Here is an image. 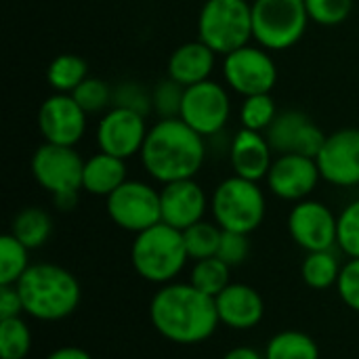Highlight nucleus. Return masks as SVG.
Segmentation results:
<instances>
[{
	"mask_svg": "<svg viewBox=\"0 0 359 359\" xmlns=\"http://www.w3.org/2000/svg\"><path fill=\"white\" fill-rule=\"evenodd\" d=\"M151 326L170 343L198 345L208 341L219 328L215 297L204 294L194 284H164L149 303Z\"/></svg>",
	"mask_w": 359,
	"mask_h": 359,
	"instance_id": "1",
	"label": "nucleus"
},
{
	"mask_svg": "<svg viewBox=\"0 0 359 359\" xmlns=\"http://www.w3.org/2000/svg\"><path fill=\"white\" fill-rule=\"evenodd\" d=\"M145 172L160 183L194 179L206 158L204 137L181 118H160L145 137L141 149Z\"/></svg>",
	"mask_w": 359,
	"mask_h": 359,
	"instance_id": "2",
	"label": "nucleus"
},
{
	"mask_svg": "<svg viewBox=\"0 0 359 359\" xmlns=\"http://www.w3.org/2000/svg\"><path fill=\"white\" fill-rule=\"evenodd\" d=\"M15 286L23 303V313L38 322H61L69 318L82 299L76 276L53 263L29 265Z\"/></svg>",
	"mask_w": 359,
	"mask_h": 359,
	"instance_id": "3",
	"label": "nucleus"
},
{
	"mask_svg": "<svg viewBox=\"0 0 359 359\" xmlns=\"http://www.w3.org/2000/svg\"><path fill=\"white\" fill-rule=\"evenodd\" d=\"M189 255L183 231L158 223L135 236L130 248V263L139 278L149 284H170L185 267Z\"/></svg>",
	"mask_w": 359,
	"mask_h": 359,
	"instance_id": "4",
	"label": "nucleus"
},
{
	"mask_svg": "<svg viewBox=\"0 0 359 359\" xmlns=\"http://www.w3.org/2000/svg\"><path fill=\"white\" fill-rule=\"evenodd\" d=\"M252 4L248 0H206L198 17V40L217 55H229L250 42Z\"/></svg>",
	"mask_w": 359,
	"mask_h": 359,
	"instance_id": "5",
	"label": "nucleus"
},
{
	"mask_svg": "<svg viewBox=\"0 0 359 359\" xmlns=\"http://www.w3.org/2000/svg\"><path fill=\"white\" fill-rule=\"evenodd\" d=\"M265 194L257 181L238 175L225 179L210 198V212L223 231L252 233L265 219Z\"/></svg>",
	"mask_w": 359,
	"mask_h": 359,
	"instance_id": "6",
	"label": "nucleus"
},
{
	"mask_svg": "<svg viewBox=\"0 0 359 359\" xmlns=\"http://www.w3.org/2000/svg\"><path fill=\"white\" fill-rule=\"evenodd\" d=\"M305 0H255L252 36L267 50H286L294 46L309 23Z\"/></svg>",
	"mask_w": 359,
	"mask_h": 359,
	"instance_id": "7",
	"label": "nucleus"
},
{
	"mask_svg": "<svg viewBox=\"0 0 359 359\" xmlns=\"http://www.w3.org/2000/svg\"><path fill=\"white\" fill-rule=\"evenodd\" d=\"M105 200L109 219L124 231L137 236L162 223L160 191L143 181H124Z\"/></svg>",
	"mask_w": 359,
	"mask_h": 359,
	"instance_id": "8",
	"label": "nucleus"
},
{
	"mask_svg": "<svg viewBox=\"0 0 359 359\" xmlns=\"http://www.w3.org/2000/svg\"><path fill=\"white\" fill-rule=\"evenodd\" d=\"M84 160L74 147L42 143L32 156V175L36 183L53 194H80Z\"/></svg>",
	"mask_w": 359,
	"mask_h": 359,
	"instance_id": "9",
	"label": "nucleus"
},
{
	"mask_svg": "<svg viewBox=\"0 0 359 359\" xmlns=\"http://www.w3.org/2000/svg\"><path fill=\"white\" fill-rule=\"evenodd\" d=\"M223 76L229 88L242 97L271 93L278 80V67L263 46L246 44L223 59Z\"/></svg>",
	"mask_w": 359,
	"mask_h": 359,
	"instance_id": "10",
	"label": "nucleus"
},
{
	"mask_svg": "<svg viewBox=\"0 0 359 359\" xmlns=\"http://www.w3.org/2000/svg\"><path fill=\"white\" fill-rule=\"evenodd\" d=\"M231 114V101L227 90L212 80L187 86L181 105V120L202 137L219 135Z\"/></svg>",
	"mask_w": 359,
	"mask_h": 359,
	"instance_id": "11",
	"label": "nucleus"
},
{
	"mask_svg": "<svg viewBox=\"0 0 359 359\" xmlns=\"http://www.w3.org/2000/svg\"><path fill=\"white\" fill-rule=\"evenodd\" d=\"M337 223L339 217L318 200H301L288 215L290 238L307 252L332 250L337 246Z\"/></svg>",
	"mask_w": 359,
	"mask_h": 359,
	"instance_id": "12",
	"label": "nucleus"
},
{
	"mask_svg": "<svg viewBox=\"0 0 359 359\" xmlns=\"http://www.w3.org/2000/svg\"><path fill=\"white\" fill-rule=\"evenodd\" d=\"M86 116L72 95H50L38 109V128L44 143L74 147L86 133Z\"/></svg>",
	"mask_w": 359,
	"mask_h": 359,
	"instance_id": "13",
	"label": "nucleus"
},
{
	"mask_svg": "<svg viewBox=\"0 0 359 359\" xmlns=\"http://www.w3.org/2000/svg\"><path fill=\"white\" fill-rule=\"evenodd\" d=\"M324 181L337 187L359 185V130L341 128L326 135V141L316 156Z\"/></svg>",
	"mask_w": 359,
	"mask_h": 359,
	"instance_id": "14",
	"label": "nucleus"
},
{
	"mask_svg": "<svg viewBox=\"0 0 359 359\" xmlns=\"http://www.w3.org/2000/svg\"><path fill=\"white\" fill-rule=\"evenodd\" d=\"M265 137L273 151L282 154H301L316 158L326 141L322 128L303 111L288 109L278 111L271 126L265 130Z\"/></svg>",
	"mask_w": 359,
	"mask_h": 359,
	"instance_id": "15",
	"label": "nucleus"
},
{
	"mask_svg": "<svg viewBox=\"0 0 359 359\" xmlns=\"http://www.w3.org/2000/svg\"><path fill=\"white\" fill-rule=\"evenodd\" d=\"M147 124L145 116L122 109V107H111L105 111L97 126V145L99 151L111 154L116 158H133L135 154H141L145 137H147Z\"/></svg>",
	"mask_w": 359,
	"mask_h": 359,
	"instance_id": "16",
	"label": "nucleus"
},
{
	"mask_svg": "<svg viewBox=\"0 0 359 359\" xmlns=\"http://www.w3.org/2000/svg\"><path fill=\"white\" fill-rule=\"evenodd\" d=\"M322 175L316 158L301 154H282L273 160L267 185L271 194L286 202H301L318 187Z\"/></svg>",
	"mask_w": 359,
	"mask_h": 359,
	"instance_id": "17",
	"label": "nucleus"
},
{
	"mask_svg": "<svg viewBox=\"0 0 359 359\" xmlns=\"http://www.w3.org/2000/svg\"><path fill=\"white\" fill-rule=\"evenodd\" d=\"M208 198L204 189L194 179H183L175 183H166L160 191V208L162 223L185 231L204 219L208 208Z\"/></svg>",
	"mask_w": 359,
	"mask_h": 359,
	"instance_id": "18",
	"label": "nucleus"
},
{
	"mask_svg": "<svg viewBox=\"0 0 359 359\" xmlns=\"http://www.w3.org/2000/svg\"><path fill=\"white\" fill-rule=\"evenodd\" d=\"M219 322L231 330H252L265 316V301L248 284H229L219 297H215Z\"/></svg>",
	"mask_w": 359,
	"mask_h": 359,
	"instance_id": "19",
	"label": "nucleus"
},
{
	"mask_svg": "<svg viewBox=\"0 0 359 359\" xmlns=\"http://www.w3.org/2000/svg\"><path fill=\"white\" fill-rule=\"evenodd\" d=\"M271 151L273 149H271L265 133L242 128L236 133L231 147H229L231 168L238 177L259 183L261 179H267V175H269V168L273 164Z\"/></svg>",
	"mask_w": 359,
	"mask_h": 359,
	"instance_id": "20",
	"label": "nucleus"
},
{
	"mask_svg": "<svg viewBox=\"0 0 359 359\" xmlns=\"http://www.w3.org/2000/svg\"><path fill=\"white\" fill-rule=\"evenodd\" d=\"M217 53L206 46L202 40L185 42L177 46L168 57V78L175 82L187 86L200 84L204 80H210V74L215 69Z\"/></svg>",
	"mask_w": 359,
	"mask_h": 359,
	"instance_id": "21",
	"label": "nucleus"
},
{
	"mask_svg": "<svg viewBox=\"0 0 359 359\" xmlns=\"http://www.w3.org/2000/svg\"><path fill=\"white\" fill-rule=\"evenodd\" d=\"M126 179V164L122 158H116L111 154L99 151L90 156L84 162L82 172V189L90 196H103L107 198L114 194Z\"/></svg>",
	"mask_w": 359,
	"mask_h": 359,
	"instance_id": "22",
	"label": "nucleus"
},
{
	"mask_svg": "<svg viewBox=\"0 0 359 359\" xmlns=\"http://www.w3.org/2000/svg\"><path fill=\"white\" fill-rule=\"evenodd\" d=\"M11 233L21 244H25L29 250L42 248L53 233V219L44 208L27 206V208L19 210L17 217L13 219Z\"/></svg>",
	"mask_w": 359,
	"mask_h": 359,
	"instance_id": "23",
	"label": "nucleus"
},
{
	"mask_svg": "<svg viewBox=\"0 0 359 359\" xmlns=\"http://www.w3.org/2000/svg\"><path fill=\"white\" fill-rule=\"evenodd\" d=\"M265 359H320V347L305 332L284 330L267 341Z\"/></svg>",
	"mask_w": 359,
	"mask_h": 359,
	"instance_id": "24",
	"label": "nucleus"
},
{
	"mask_svg": "<svg viewBox=\"0 0 359 359\" xmlns=\"http://www.w3.org/2000/svg\"><path fill=\"white\" fill-rule=\"evenodd\" d=\"M86 78H88L86 61L72 53L57 55L46 67V80L57 93L72 95Z\"/></svg>",
	"mask_w": 359,
	"mask_h": 359,
	"instance_id": "25",
	"label": "nucleus"
},
{
	"mask_svg": "<svg viewBox=\"0 0 359 359\" xmlns=\"http://www.w3.org/2000/svg\"><path fill=\"white\" fill-rule=\"evenodd\" d=\"M341 269L343 267L339 265V259L332 250H318V252H307L301 265V276L309 288L326 290L339 282Z\"/></svg>",
	"mask_w": 359,
	"mask_h": 359,
	"instance_id": "26",
	"label": "nucleus"
},
{
	"mask_svg": "<svg viewBox=\"0 0 359 359\" xmlns=\"http://www.w3.org/2000/svg\"><path fill=\"white\" fill-rule=\"evenodd\" d=\"M29 269V248L13 233L0 238V286H15Z\"/></svg>",
	"mask_w": 359,
	"mask_h": 359,
	"instance_id": "27",
	"label": "nucleus"
},
{
	"mask_svg": "<svg viewBox=\"0 0 359 359\" xmlns=\"http://www.w3.org/2000/svg\"><path fill=\"white\" fill-rule=\"evenodd\" d=\"M221 236H223V229L217 223H208L204 219L198 221L196 225L187 227L183 231V240H185V248H187L189 259L202 261V259L217 257Z\"/></svg>",
	"mask_w": 359,
	"mask_h": 359,
	"instance_id": "28",
	"label": "nucleus"
},
{
	"mask_svg": "<svg viewBox=\"0 0 359 359\" xmlns=\"http://www.w3.org/2000/svg\"><path fill=\"white\" fill-rule=\"evenodd\" d=\"M229 271H231V267L225 265L219 257L202 259V261H196V265L191 269L189 284H194L198 290H202L208 297H219L231 284Z\"/></svg>",
	"mask_w": 359,
	"mask_h": 359,
	"instance_id": "29",
	"label": "nucleus"
},
{
	"mask_svg": "<svg viewBox=\"0 0 359 359\" xmlns=\"http://www.w3.org/2000/svg\"><path fill=\"white\" fill-rule=\"evenodd\" d=\"M32 351V330L19 318L0 320V355L2 359H25Z\"/></svg>",
	"mask_w": 359,
	"mask_h": 359,
	"instance_id": "30",
	"label": "nucleus"
},
{
	"mask_svg": "<svg viewBox=\"0 0 359 359\" xmlns=\"http://www.w3.org/2000/svg\"><path fill=\"white\" fill-rule=\"evenodd\" d=\"M276 116H278L276 101L271 99L269 93L244 97V103L240 107L242 128H250V130H257V133H265L271 126V122L276 120Z\"/></svg>",
	"mask_w": 359,
	"mask_h": 359,
	"instance_id": "31",
	"label": "nucleus"
},
{
	"mask_svg": "<svg viewBox=\"0 0 359 359\" xmlns=\"http://www.w3.org/2000/svg\"><path fill=\"white\" fill-rule=\"evenodd\" d=\"M111 107L130 109L147 118L149 111H154V97L143 84L128 80L111 88Z\"/></svg>",
	"mask_w": 359,
	"mask_h": 359,
	"instance_id": "32",
	"label": "nucleus"
},
{
	"mask_svg": "<svg viewBox=\"0 0 359 359\" xmlns=\"http://www.w3.org/2000/svg\"><path fill=\"white\" fill-rule=\"evenodd\" d=\"M337 246L349 257L359 259V200L343 208L337 223Z\"/></svg>",
	"mask_w": 359,
	"mask_h": 359,
	"instance_id": "33",
	"label": "nucleus"
},
{
	"mask_svg": "<svg viewBox=\"0 0 359 359\" xmlns=\"http://www.w3.org/2000/svg\"><path fill=\"white\" fill-rule=\"evenodd\" d=\"M72 97L78 101V105L86 114H99L107 107H111V88L107 82L99 78H86L74 93Z\"/></svg>",
	"mask_w": 359,
	"mask_h": 359,
	"instance_id": "34",
	"label": "nucleus"
},
{
	"mask_svg": "<svg viewBox=\"0 0 359 359\" xmlns=\"http://www.w3.org/2000/svg\"><path fill=\"white\" fill-rule=\"evenodd\" d=\"M183 95H185V86L175 82L172 78L158 82V86L151 90L154 111L160 118H179L181 105H183Z\"/></svg>",
	"mask_w": 359,
	"mask_h": 359,
	"instance_id": "35",
	"label": "nucleus"
},
{
	"mask_svg": "<svg viewBox=\"0 0 359 359\" xmlns=\"http://www.w3.org/2000/svg\"><path fill=\"white\" fill-rule=\"evenodd\" d=\"M305 6L311 21L320 25H339L351 15L353 0H305Z\"/></svg>",
	"mask_w": 359,
	"mask_h": 359,
	"instance_id": "36",
	"label": "nucleus"
},
{
	"mask_svg": "<svg viewBox=\"0 0 359 359\" xmlns=\"http://www.w3.org/2000/svg\"><path fill=\"white\" fill-rule=\"evenodd\" d=\"M250 255V242L246 233H238V231H223L221 236V244H219V252L217 257L229 265V267H238L242 265Z\"/></svg>",
	"mask_w": 359,
	"mask_h": 359,
	"instance_id": "37",
	"label": "nucleus"
},
{
	"mask_svg": "<svg viewBox=\"0 0 359 359\" xmlns=\"http://www.w3.org/2000/svg\"><path fill=\"white\" fill-rule=\"evenodd\" d=\"M337 290L341 301L359 313V259H349V263L343 265Z\"/></svg>",
	"mask_w": 359,
	"mask_h": 359,
	"instance_id": "38",
	"label": "nucleus"
},
{
	"mask_svg": "<svg viewBox=\"0 0 359 359\" xmlns=\"http://www.w3.org/2000/svg\"><path fill=\"white\" fill-rule=\"evenodd\" d=\"M23 313V303L17 286H0V320L19 318Z\"/></svg>",
	"mask_w": 359,
	"mask_h": 359,
	"instance_id": "39",
	"label": "nucleus"
},
{
	"mask_svg": "<svg viewBox=\"0 0 359 359\" xmlns=\"http://www.w3.org/2000/svg\"><path fill=\"white\" fill-rule=\"evenodd\" d=\"M44 359H93L88 351L80 349V347H59L55 351H50Z\"/></svg>",
	"mask_w": 359,
	"mask_h": 359,
	"instance_id": "40",
	"label": "nucleus"
},
{
	"mask_svg": "<svg viewBox=\"0 0 359 359\" xmlns=\"http://www.w3.org/2000/svg\"><path fill=\"white\" fill-rule=\"evenodd\" d=\"M223 359H265L257 349H250V347H236V349H229Z\"/></svg>",
	"mask_w": 359,
	"mask_h": 359,
	"instance_id": "41",
	"label": "nucleus"
},
{
	"mask_svg": "<svg viewBox=\"0 0 359 359\" xmlns=\"http://www.w3.org/2000/svg\"><path fill=\"white\" fill-rule=\"evenodd\" d=\"M53 198H55V206L59 210H72L78 204V194H59Z\"/></svg>",
	"mask_w": 359,
	"mask_h": 359,
	"instance_id": "42",
	"label": "nucleus"
}]
</instances>
